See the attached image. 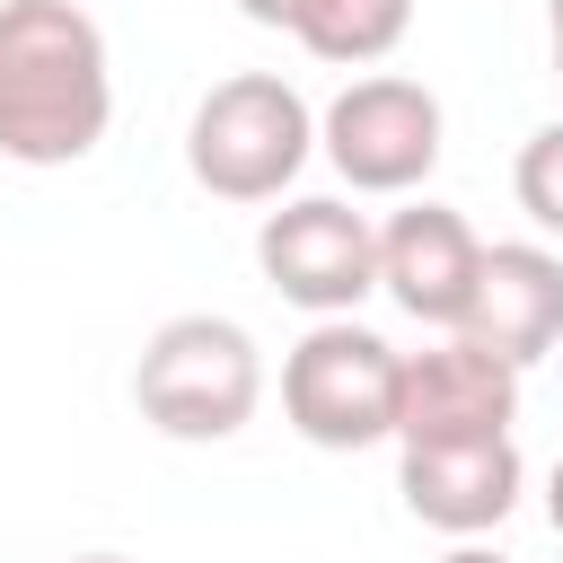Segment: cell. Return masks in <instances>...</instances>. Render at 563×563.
<instances>
[{"instance_id": "8fae6325", "label": "cell", "mask_w": 563, "mask_h": 563, "mask_svg": "<svg viewBox=\"0 0 563 563\" xmlns=\"http://www.w3.org/2000/svg\"><path fill=\"white\" fill-rule=\"evenodd\" d=\"M405 26H413V0H299V9H290V35H299L317 62H334V70L387 62V53L405 44Z\"/></svg>"}, {"instance_id": "9c48e42d", "label": "cell", "mask_w": 563, "mask_h": 563, "mask_svg": "<svg viewBox=\"0 0 563 563\" xmlns=\"http://www.w3.org/2000/svg\"><path fill=\"white\" fill-rule=\"evenodd\" d=\"M475 264H484V238H475L466 211H449V202H405V211L378 229V290H387L413 325L457 334V317H466V299H475Z\"/></svg>"}, {"instance_id": "52a82bcc", "label": "cell", "mask_w": 563, "mask_h": 563, "mask_svg": "<svg viewBox=\"0 0 563 563\" xmlns=\"http://www.w3.org/2000/svg\"><path fill=\"white\" fill-rule=\"evenodd\" d=\"M519 422V369L475 352L466 334L431 343V352H405V378H396V449L413 440H493Z\"/></svg>"}, {"instance_id": "ba28073f", "label": "cell", "mask_w": 563, "mask_h": 563, "mask_svg": "<svg viewBox=\"0 0 563 563\" xmlns=\"http://www.w3.org/2000/svg\"><path fill=\"white\" fill-rule=\"evenodd\" d=\"M519 484H528V466H519V440H510V431H493V440H413V449L396 457L405 510H413L422 528H440V537H484V528H501V519L519 510Z\"/></svg>"}, {"instance_id": "e0dca14e", "label": "cell", "mask_w": 563, "mask_h": 563, "mask_svg": "<svg viewBox=\"0 0 563 563\" xmlns=\"http://www.w3.org/2000/svg\"><path fill=\"white\" fill-rule=\"evenodd\" d=\"M79 563H123V554H79Z\"/></svg>"}, {"instance_id": "2e32d148", "label": "cell", "mask_w": 563, "mask_h": 563, "mask_svg": "<svg viewBox=\"0 0 563 563\" xmlns=\"http://www.w3.org/2000/svg\"><path fill=\"white\" fill-rule=\"evenodd\" d=\"M545 35H554V79H563V0H545Z\"/></svg>"}, {"instance_id": "30bf717a", "label": "cell", "mask_w": 563, "mask_h": 563, "mask_svg": "<svg viewBox=\"0 0 563 563\" xmlns=\"http://www.w3.org/2000/svg\"><path fill=\"white\" fill-rule=\"evenodd\" d=\"M457 334H466L475 352L510 361V369L545 361V352L563 343V255H554V246H528V238L484 246V264H475V299H466Z\"/></svg>"}, {"instance_id": "7c38bea8", "label": "cell", "mask_w": 563, "mask_h": 563, "mask_svg": "<svg viewBox=\"0 0 563 563\" xmlns=\"http://www.w3.org/2000/svg\"><path fill=\"white\" fill-rule=\"evenodd\" d=\"M510 194H519V211H528L545 238H563V123H537V132L519 141Z\"/></svg>"}, {"instance_id": "9a60e30c", "label": "cell", "mask_w": 563, "mask_h": 563, "mask_svg": "<svg viewBox=\"0 0 563 563\" xmlns=\"http://www.w3.org/2000/svg\"><path fill=\"white\" fill-rule=\"evenodd\" d=\"M545 519H554V537H563V457H554V475H545Z\"/></svg>"}, {"instance_id": "7a4b0ae2", "label": "cell", "mask_w": 563, "mask_h": 563, "mask_svg": "<svg viewBox=\"0 0 563 563\" xmlns=\"http://www.w3.org/2000/svg\"><path fill=\"white\" fill-rule=\"evenodd\" d=\"M132 405L167 440H229L264 405V352L238 317H167L132 361Z\"/></svg>"}, {"instance_id": "5bb4252c", "label": "cell", "mask_w": 563, "mask_h": 563, "mask_svg": "<svg viewBox=\"0 0 563 563\" xmlns=\"http://www.w3.org/2000/svg\"><path fill=\"white\" fill-rule=\"evenodd\" d=\"M440 563H510V554H493V545H475V537H457V545H449Z\"/></svg>"}, {"instance_id": "8992f818", "label": "cell", "mask_w": 563, "mask_h": 563, "mask_svg": "<svg viewBox=\"0 0 563 563\" xmlns=\"http://www.w3.org/2000/svg\"><path fill=\"white\" fill-rule=\"evenodd\" d=\"M255 264H264V282H273L290 308H308V317H352V308L378 290V229H369L352 202H334V194H299V202L264 211Z\"/></svg>"}, {"instance_id": "6da1fadb", "label": "cell", "mask_w": 563, "mask_h": 563, "mask_svg": "<svg viewBox=\"0 0 563 563\" xmlns=\"http://www.w3.org/2000/svg\"><path fill=\"white\" fill-rule=\"evenodd\" d=\"M114 123L106 35L79 0H0V158L70 167Z\"/></svg>"}, {"instance_id": "277c9868", "label": "cell", "mask_w": 563, "mask_h": 563, "mask_svg": "<svg viewBox=\"0 0 563 563\" xmlns=\"http://www.w3.org/2000/svg\"><path fill=\"white\" fill-rule=\"evenodd\" d=\"M396 378L405 352L352 317H317L282 361V413L308 449H369L396 440Z\"/></svg>"}, {"instance_id": "4fadbf2b", "label": "cell", "mask_w": 563, "mask_h": 563, "mask_svg": "<svg viewBox=\"0 0 563 563\" xmlns=\"http://www.w3.org/2000/svg\"><path fill=\"white\" fill-rule=\"evenodd\" d=\"M238 9H246L255 26H290V9H299V0H238Z\"/></svg>"}, {"instance_id": "3957f363", "label": "cell", "mask_w": 563, "mask_h": 563, "mask_svg": "<svg viewBox=\"0 0 563 563\" xmlns=\"http://www.w3.org/2000/svg\"><path fill=\"white\" fill-rule=\"evenodd\" d=\"M308 150H317V114L273 70H229L185 123V167L220 202H282V185L308 167Z\"/></svg>"}, {"instance_id": "5b68a950", "label": "cell", "mask_w": 563, "mask_h": 563, "mask_svg": "<svg viewBox=\"0 0 563 563\" xmlns=\"http://www.w3.org/2000/svg\"><path fill=\"white\" fill-rule=\"evenodd\" d=\"M317 150L352 194H413L440 167V97L422 79L369 70L317 114Z\"/></svg>"}]
</instances>
